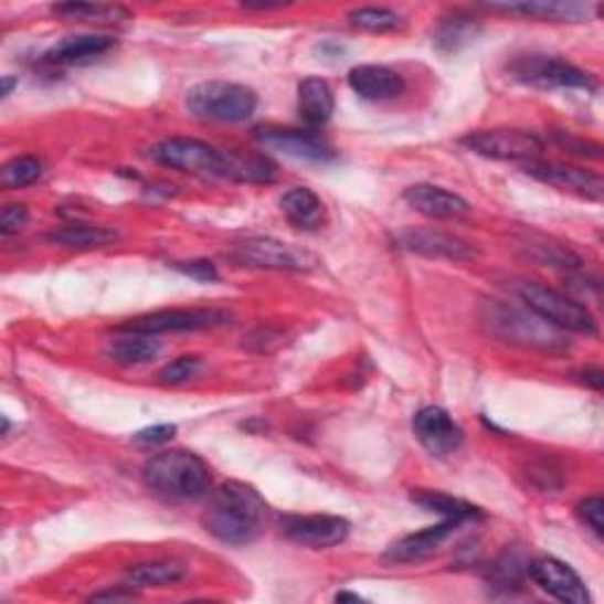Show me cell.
<instances>
[{"instance_id": "obj_42", "label": "cell", "mask_w": 604, "mask_h": 604, "mask_svg": "<svg viewBox=\"0 0 604 604\" xmlns=\"http://www.w3.org/2000/svg\"><path fill=\"white\" fill-rule=\"evenodd\" d=\"M336 600H338V602H361V597L354 595V593H338Z\"/></svg>"}, {"instance_id": "obj_38", "label": "cell", "mask_w": 604, "mask_h": 604, "mask_svg": "<svg viewBox=\"0 0 604 604\" xmlns=\"http://www.w3.org/2000/svg\"><path fill=\"white\" fill-rule=\"evenodd\" d=\"M172 267L180 269V272H182V274H187V276H192V279H199V282H215V279H218L215 265H213V263H209V261L176 263Z\"/></svg>"}, {"instance_id": "obj_15", "label": "cell", "mask_w": 604, "mask_h": 604, "mask_svg": "<svg viewBox=\"0 0 604 604\" xmlns=\"http://www.w3.org/2000/svg\"><path fill=\"white\" fill-rule=\"evenodd\" d=\"M404 201L413 211L433 220H452L470 211V203L463 197L435 184H413L404 192Z\"/></svg>"}, {"instance_id": "obj_17", "label": "cell", "mask_w": 604, "mask_h": 604, "mask_svg": "<svg viewBox=\"0 0 604 604\" xmlns=\"http://www.w3.org/2000/svg\"><path fill=\"white\" fill-rule=\"evenodd\" d=\"M527 172L531 178L541 182L555 184L564 192H574L585 199H600L602 197V180L595 172L572 168V166H555V163H539L531 161L527 163Z\"/></svg>"}, {"instance_id": "obj_39", "label": "cell", "mask_w": 604, "mask_h": 604, "mask_svg": "<svg viewBox=\"0 0 604 604\" xmlns=\"http://www.w3.org/2000/svg\"><path fill=\"white\" fill-rule=\"evenodd\" d=\"M135 593L130 585H118L116 591H102V593H95L91 595L93 602H102V600H114V602H120V600H133Z\"/></svg>"}, {"instance_id": "obj_41", "label": "cell", "mask_w": 604, "mask_h": 604, "mask_svg": "<svg viewBox=\"0 0 604 604\" xmlns=\"http://www.w3.org/2000/svg\"><path fill=\"white\" fill-rule=\"evenodd\" d=\"M17 85V78L12 76H3V97H8L12 93V88Z\"/></svg>"}, {"instance_id": "obj_18", "label": "cell", "mask_w": 604, "mask_h": 604, "mask_svg": "<svg viewBox=\"0 0 604 604\" xmlns=\"http://www.w3.org/2000/svg\"><path fill=\"white\" fill-rule=\"evenodd\" d=\"M350 88L369 102H385L404 91V78L381 64H361L354 66L348 76Z\"/></svg>"}, {"instance_id": "obj_16", "label": "cell", "mask_w": 604, "mask_h": 604, "mask_svg": "<svg viewBox=\"0 0 604 604\" xmlns=\"http://www.w3.org/2000/svg\"><path fill=\"white\" fill-rule=\"evenodd\" d=\"M496 324L504 326L506 331H510L508 336L515 340H524L529 345H539V348L552 350V348H564V340L560 336V331L555 326H550L548 321H543L539 315H533L529 309V317L517 312V309H508L500 307L498 315L494 317Z\"/></svg>"}, {"instance_id": "obj_11", "label": "cell", "mask_w": 604, "mask_h": 604, "mask_svg": "<svg viewBox=\"0 0 604 604\" xmlns=\"http://www.w3.org/2000/svg\"><path fill=\"white\" fill-rule=\"evenodd\" d=\"M257 140L265 147L282 151L284 157L307 161V163H329L336 159V149L324 140L321 135L309 130H290V128H261Z\"/></svg>"}, {"instance_id": "obj_33", "label": "cell", "mask_w": 604, "mask_h": 604, "mask_svg": "<svg viewBox=\"0 0 604 604\" xmlns=\"http://www.w3.org/2000/svg\"><path fill=\"white\" fill-rule=\"evenodd\" d=\"M199 369H201L199 357H180L159 371V381L163 385H180L189 381V378H194Z\"/></svg>"}, {"instance_id": "obj_32", "label": "cell", "mask_w": 604, "mask_h": 604, "mask_svg": "<svg viewBox=\"0 0 604 604\" xmlns=\"http://www.w3.org/2000/svg\"><path fill=\"white\" fill-rule=\"evenodd\" d=\"M43 166L39 159L33 157H17L12 161H8L0 170V182L8 189H22L36 182L41 178Z\"/></svg>"}, {"instance_id": "obj_3", "label": "cell", "mask_w": 604, "mask_h": 604, "mask_svg": "<svg viewBox=\"0 0 604 604\" xmlns=\"http://www.w3.org/2000/svg\"><path fill=\"white\" fill-rule=\"evenodd\" d=\"M187 109L211 124H244L257 109V95L241 83L205 81L187 93Z\"/></svg>"}, {"instance_id": "obj_26", "label": "cell", "mask_w": 604, "mask_h": 604, "mask_svg": "<svg viewBox=\"0 0 604 604\" xmlns=\"http://www.w3.org/2000/svg\"><path fill=\"white\" fill-rule=\"evenodd\" d=\"M411 500L416 506H421L423 510L427 512H437L442 515L444 520H454V522H470V520H479L481 515L479 508L465 504V500L460 498H454V496H446L442 491H427V489H416L411 494Z\"/></svg>"}, {"instance_id": "obj_31", "label": "cell", "mask_w": 604, "mask_h": 604, "mask_svg": "<svg viewBox=\"0 0 604 604\" xmlns=\"http://www.w3.org/2000/svg\"><path fill=\"white\" fill-rule=\"evenodd\" d=\"M348 20L352 27L373 33H385L402 27V17L388 8H359L348 14Z\"/></svg>"}, {"instance_id": "obj_9", "label": "cell", "mask_w": 604, "mask_h": 604, "mask_svg": "<svg viewBox=\"0 0 604 604\" xmlns=\"http://www.w3.org/2000/svg\"><path fill=\"white\" fill-rule=\"evenodd\" d=\"M463 145L487 159L500 161H537L543 153V142L533 133L524 130H479L463 137Z\"/></svg>"}, {"instance_id": "obj_10", "label": "cell", "mask_w": 604, "mask_h": 604, "mask_svg": "<svg viewBox=\"0 0 604 604\" xmlns=\"http://www.w3.org/2000/svg\"><path fill=\"white\" fill-rule=\"evenodd\" d=\"M529 579L539 585L541 591L560 602L569 604H591V595L581 576L572 566L555 558H537L527 562Z\"/></svg>"}, {"instance_id": "obj_25", "label": "cell", "mask_w": 604, "mask_h": 604, "mask_svg": "<svg viewBox=\"0 0 604 604\" xmlns=\"http://www.w3.org/2000/svg\"><path fill=\"white\" fill-rule=\"evenodd\" d=\"M53 244L66 246V248H105L118 239V234L109 227H97V224H85V222H72L57 227L53 234L47 236Z\"/></svg>"}, {"instance_id": "obj_30", "label": "cell", "mask_w": 604, "mask_h": 604, "mask_svg": "<svg viewBox=\"0 0 604 604\" xmlns=\"http://www.w3.org/2000/svg\"><path fill=\"white\" fill-rule=\"evenodd\" d=\"M479 36V24L473 17H448V20L437 29L435 45L442 53H458V50L468 47Z\"/></svg>"}, {"instance_id": "obj_8", "label": "cell", "mask_w": 604, "mask_h": 604, "mask_svg": "<svg viewBox=\"0 0 604 604\" xmlns=\"http://www.w3.org/2000/svg\"><path fill=\"white\" fill-rule=\"evenodd\" d=\"M236 261L265 267V269H286V272H309L319 267V257L296 244H286L279 239H248L236 246Z\"/></svg>"}, {"instance_id": "obj_22", "label": "cell", "mask_w": 604, "mask_h": 604, "mask_svg": "<svg viewBox=\"0 0 604 604\" xmlns=\"http://www.w3.org/2000/svg\"><path fill=\"white\" fill-rule=\"evenodd\" d=\"M494 12H508V14H522L533 17V20L543 22H583L591 20L597 12L591 3H500V6H487Z\"/></svg>"}, {"instance_id": "obj_27", "label": "cell", "mask_w": 604, "mask_h": 604, "mask_svg": "<svg viewBox=\"0 0 604 604\" xmlns=\"http://www.w3.org/2000/svg\"><path fill=\"white\" fill-rule=\"evenodd\" d=\"M161 352L159 340H153V336H142V333H126L124 338H118L109 342L107 357L116 364L124 367H140L147 364V361L157 359Z\"/></svg>"}, {"instance_id": "obj_6", "label": "cell", "mask_w": 604, "mask_h": 604, "mask_svg": "<svg viewBox=\"0 0 604 604\" xmlns=\"http://www.w3.org/2000/svg\"><path fill=\"white\" fill-rule=\"evenodd\" d=\"M230 321V315L222 309H159V312L142 315L128 319L118 326L124 333H142V336H161V333H187V331H205L218 329Z\"/></svg>"}, {"instance_id": "obj_28", "label": "cell", "mask_w": 604, "mask_h": 604, "mask_svg": "<svg viewBox=\"0 0 604 604\" xmlns=\"http://www.w3.org/2000/svg\"><path fill=\"white\" fill-rule=\"evenodd\" d=\"M184 579V566L180 562H145L128 569L126 581L130 589H161Z\"/></svg>"}, {"instance_id": "obj_20", "label": "cell", "mask_w": 604, "mask_h": 604, "mask_svg": "<svg viewBox=\"0 0 604 604\" xmlns=\"http://www.w3.org/2000/svg\"><path fill=\"white\" fill-rule=\"evenodd\" d=\"M222 178L253 184H272L279 178V168L265 153L255 151H224Z\"/></svg>"}, {"instance_id": "obj_14", "label": "cell", "mask_w": 604, "mask_h": 604, "mask_svg": "<svg viewBox=\"0 0 604 604\" xmlns=\"http://www.w3.org/2000/svg\"><path fill=\"white\" fill-rule=\"evenodd\" d=\"M402 248L411 253H421L427 257H444V261H473L477 257V251L458 236L435 232V230H409L400 236Z\"/></svg>"}, {"instance_id": "obj_36", "label": "cell", "mask_w": 604, "mask_h": 604, "mask_svg": "<svg viewBox=\"0 0 604 604\" xmlns=\"http://www.w3.org/2000/svg\"><path fill=\"white\" fill-rule=\"evenodd\" d=\"M178 433V425H153V427H145L140 430V433L133 435V442L140 444V446H159V444H166L170 442L172 437H176Z\"/></svg>"}, {"instance_id": "obj_35", "label": "cell", "mask_w": 604, "mask_h": 604, "mask_svg": "<svg viewBox=\"0 0 604 604\" xmlns=\"http://www.w3.org/2000/svg\"><path fill=\"white\" fill-rule=\"evenodd\" d=\"M579 517L583 520V524H589L597 537H602L604 533V504L602 498L593 496V498H585L579 504Z\"/></svg>"}, {"instance_id": "obj_1", "label": "cell", "mask_w": 604, "mask_h": 604, "mask_svg": "<svg viewBox=\"0 0 604 604\" xmlns=\"http://www.w3.org/2000/svg\"><path fill=\"white\" fill-rule=\"evenodd\" d=\"M267 520V506L263 496L244 481H224L211 498L203 512L205 531L227 545H246L261 537Z\"/></svg>"}, {"instance_id": "obj_19", "label": "cell", "mask_w": 604, "mask_h": 604, "mask_svg": "<svg viewBox=\"0 0 604 604\" xmlns=\"http://www.w3.org/2000/svg\"><path fill=\"white\" fill-rule=\"evenodd\" d=\"M458 524L460 522L444 520L437 527H427L418 533H411V537H404V539H400L394 545L388 548L385 560H390V562H418V560H425V558L433 555V552L448 537H452Z\"/></svg>"}, {"instance_id": "obj_13", "label": "cell", "mask_w": 604, "mask_h": 604, "mask_svg": "<svg viewBox=\"0 0 604 604\" xmlns=\"http://www.w3.org/2000/svg\"><path fill=\"white\" fill-rule=\"evenodd\" d=\"M413 433L433 456H448L460 448L463 430L439 406H425L413 416Z\"/></svg>"}, {"instance_id": "obj_37", "label": "cell", "mask_w": 604, "mask_h": 604, "mask_svg": "<svg viewBox=\"0 0 604 604\" xmlns=\"http://www.w3.org/2000/svg\"><path fill=\"white\" fill-rule=\"evenodd\" d=\"M27 218H29L27 205H22V203L6 205L3 213H0V232H3L6 236L17 234L27 224Z\"/></svg>"}, {"instance_id": "obj_5", "label": "cell", "mask_w": 604, "mask_h": 604, "mask_svg": "<svg viewBox=\"0 0 604 604\" xmlns=\"http://www.w3.org/2000/svg\"><path fill=\"white\" fill-rule=\"evenodd\" d=\"M510 74L520 83L543 91H593L595 78L583 68L550 55H524L510 64Z\"/></svg>"}, {"instance_id": "obj_12", "label": "cell", "mask_w": 604, "mask_h": 604, "mask_svg": "<svg viewBox=\"0 0 604 604\" xmlns=\"http://www.w3.org/2000/svg\"><path fill=\"white\" fill-rule=\"evenodd\" d=\"M350 522L336 515H307V517H288L284 522L286 539L303 548L326 550L340 545L350 537Z\"/></svg>"}, {"instance_id": "obj_29", "label": "cell", "mask_w": 604, "mask_h": 604, "mask_svg": "<svg viewBox=\"0 0 604 604\" xmlns=\"http://www.w3.org/2000/svg\"><path fill=\"white\" fill-rule=\"evenodd\" d=\"M55 14L74 22H95V24H116L130 20V12L120 6H99V3H62L53 8Z\"/></svg>"}, {"instance_id": "obj_34", "label": "cell", "mask_w": 604, "mask_h": 604, "mask_svg": "<svg viewBox=\"0 0 604 604\" xmlns=\"http://www.w3.org/2000/svg\"><path fill=\"white\" fill-rule=\"evenodd\" d=\"M522 572H527V564L520 562V555H515V552H506L504 558L496 562V566L491 569L494 579L504 585V589H510V585L520 583Z\"/></svg>"}, {"instance_id": "obj_7", "label": "cell", "mask_w": 604, "mask_h": 604, "mask_svg": "<svg viewBox=\"0 0 604 604\" xmlns=\"http://www.w3.org/2000/svg\"><path fill=\"white\" fill-rule=\"evenodd\" d=\"M151 159L180 172L192 176H215L224 172V151L211 147L209 142L192 140V137H170L151 149Z\"/></svg>"}, {"instance_id": "obj_4", "label": "cell", "mask_w": 604, "mask_h": 604, "mask_svg": "<svg viewBox=\"0 0 604 604\" xmlns=\"http://www.w3.org/2000/svg\"><path fill=\"white\" fill-rule=\"evenodd\" d=\"M517 296L522 298L524 307L539 315L558 331L581 333V336H597V321L591 315V309L581 305L579 300L564 296V293L548 288L537 282L517 284Z\"/></svg>"}, {"instance_id": "obj_21", "label": "cell", "mask_w": 604, "mask_h": 604, "mask_svg": "<svg viewBox=\"0 0 604 604\" xmlns=\"http://www.w3.org/2000/svg\"><path fill=\"white\" fill-rule=\"evenodd\" d=\"M336 109V99L331 93V85L324 78H305L298 85V114L309 128H319L329 124Z\"/></svg>"}, {"instance_id": "obj_40", "label": "cell", "mask_w": 604, "mask_h": 604, "mask_svg": "<svg viewBox=\"0 0 604 604\" xmlns=\"http://www.w3.org/2000/svg\"><path fill=\"white\" fill-rule=\"evenodd\" d=\"M583 375H585V381H589L595 390L602 388V371H597V369L595 371H585Z\"/></svg>"}, {"instance_id": "obj_2", "label": "cell", "mask_w": 604, "mask_h": 604, "mask_svg": "<svg viewBox=\"0 0 604 604\" xmlns=\"http://www.w3.org/2000/svg\"><path fill=\"white\" fill-rule=\"evenodd\" d=\"M142 479L147 489L168 500H197L211 491V468L182 448L151 456L142 468Z\"/></svg>"}, {"instance_id": "obj_23", "label": "cell", "mask_w": 604, "mask_h": 604, "mask_svg": "<svg viewBox=\"0 0 604 604\" xmlns=\"http://www.w3.org/2000/svg\"><path fill=\"white\" fill-rule=\"evenodd\" d=\"M116 45L109 36H68L53 45L45 53L47 64H88L107 55L109 50Z\"/></svg>"}, {"instance_id": "obj_24", "label": "cell", "mask_w": 604, "mask_h": 604, "mask_svg": "<svg viewBox=\"0 0 604 604\" xmlns=\"http://www.w3.org/2000/svg\"><path fill=\"white\" fill-rule=\"evenodd\" d=\"M282 213L286 215V220L293 224V227L305 230V232L319 230L326 220L321 199L312 192V189H305V187L290 189V192L282 197Z\"/></svg>"}]
</instances>
